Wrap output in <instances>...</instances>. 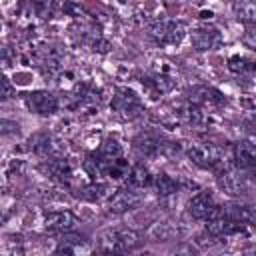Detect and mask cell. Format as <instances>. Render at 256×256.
Segmentation results:
<instances>
[{"instance_id": "cell-17", "label": "cell", "mask_w": 256, "mask_h": 256, "mask_svg": "<svg viewBox=\"0 0 256 256\" xmlns=\"http://www.w3.org/2000/svg\"><path fill=\"white\" fill-rule=\"evenodd\" d=\"M12 94H14V88H12L10 80H8V78H2V98L6 100V98H10Z\"/></svg>"}, {"instance_id": "cell-18", "label": "cell", "mask_w": 256, "mask_h": 256, "mask_svg": "<svg viewBox=\"0 0 256 256\" xmlns=\"http://www.w3.org/2000/svg\"><path fill=\"white\" fill-rule=\"evenodd\" d=\"M170 256H194V252H192L188 246H180V248H176Z\"/></svg>"}, {"instance_id": "cell-5", "label": "cell", "mask_w": 256, "mask_h": 256, "mask_svg": "<svg viewBox=\"0 0 256 256\" xmlns=\"http://www.w3.org/2000/svg\"><path fill=\"white\" fill-rule=\"evenodd\" d=\"M190 40H192V46L198 50V52H208V50H216L224 44V36L222 32L216 28V26H210V24H204V26H198L190 32Z\"/></svg>"}, {"instance_id": "cell-3", "label": "cell", "mask_w": 256, "mask_h": 256, "mask_svg": "<svg viewBox=\"0 0 256 256\" xmlns=\"http://www.w3.org/2000/svg\"><path fill=\"white\" fill-rule=\"evenodd\" d=\"M148 36L160 46H178L186 36V24L178 20H160L150 26Z\"/></svg>"}, {"instance_id": "cell-15", "label": "cell", "mask_w": 256, "mask_h": 256, "mask_svg": "<svg viewBox=\"0 0 256 256\" xmlns=\"http://www.w3.org/2000/svg\"><path fill=\"white\" fill-rule=\"evenodd\" d=\"M228 68L234 74H250V72L256 70V64L250 62V60H246V58H242V56H232L228 60Z\"/></svg>"}, {"instance_id": "cell-19", "label": "cell", "mask_w": 256, "mask_h": 256, "mask_svg": "<svg viewBox=\"0 0 256 256\" xmlns=\"http://www.w3.org/2000/svg\"><path fill=\"white\" fill-rule=\"evenodd\" d=\"M52 256H74V250H70V248H64V246H58V250H56Z\"/></svg>"}, {"instance_id": "cell-20", "label": "cell", "mask_w": 256, "mask_h": 256, "mask_svg": "<svg viewBox=\"0 0 256 256\" xmlns=\"http://www.w3.org/2000/svg\"><path fill=\"white\" fill-rule=\"evenodd\" d=\"M94 256H128V254H106V252H96Z\"/></svg>"}, {"instance_id": "cell-7", "label": "cell", "mask_w": 256, "mask_h": 256, "mask_svg": "<svg viewBox=\"0 0 256 256\" xmlns=\"http://www.w3.org/2000/svg\"><path fill=\"white\" fill-rule=\"evenodd\" d=\"M26 106L30 112L38 116H50L58 110V100L48 90H36V92L26 94Z\"/></svg>"}, {"instance_id": "cell-9", "label": "cell", "mask_w": 256, "mask_h": 256, "mask_svg": "<svg viewBox=\"0 0 256 256\" xmlns=\"http://www.w3.org/2000/svg\"><path fill=\"white\" fill-rule=\"evenodd\" d=\"M218 184H220V188H222L226 194H230V196H244V194L248 192V182H246V178L240 176V174H236L232 168L220 172Z\"/></svg>"}, {"instance_id": "cell-14", "label": "cell", "mask_w": 256, "mask_h": 256, "mask_svg": "<svg viewBox=\"0 0 256 256\" xmlns=\"http://www.w3.org/2000/svg\"><path fill=\"white\" fill-rule=\"evenodd\" d=\"M152 184L158 190V194H162V196H170V194H174L178 190V182L168 174H156Z\"/></svg>"}, {"instance_id": "cell-12", "label": "cell", "mask_w": 256, "mask_h": 256, "mask_svg": "<svg viewBox=\"0 0 256 256\" xmlns=\"http://www.w3.org/2000/svg\"><path fill=\"white\" fill-rule=\"evenodd\" d=\"M154 182V176L150 174V170L146 166H134L126 178V186L136 188V190H144Z\"/></svg>"}, {"instance_id": "cell-13", "label": "cell", "mask_w": 256, "mask_h": 256, "mask_svg": "<svg viewBox=\"0 0 256 256\" xmlns=\"http://www.w3.org/2000/svg\"><path fill=\"white\" fill-rule=\"evenodd\" d=\"M234 16L246 24H256V2H236L232 4Z\"/></svg>"}, {"instance_id": "cell-4", "label": "cell", "mask_w": 256, "mask_h": 256, "mask_svg": "<svg viewBox=\"0 0 256 256\" xmlns=\"http://www.w3.org/2000/svg\"><path fill=\"white\" fill-rule=\"evenodd\" d=\"M188 212H190L192 218L206 220L208 222V220H212V218H216L220 214V206H218V202H216V198H214L212 192L202 190V192H198L196 196L190 198Z\"/></svg>"}, {"instance_id": "cell-21", "label": "cell", "mask_w": 256, "mask_h": 256, "mask_svg": "<svg viewBox=\"0 0 256 256\" xmlns=\"http://www.w3.org/2000/svg\"><path fill=\"white\" fill-rule=\"evenodd\" d=\"M248 174H250V178H252V180H256V166H252V168L248 170Z\"/></svg>"}, {"instance_id": "cell-1", "label": "cell", "mask_w": 256, "mask_h": 256, "mask_svg": "<svg viewBox=\"0 0 256 256\" xmlns=\"http://www.w3.org/2000/svg\"><path fill=\"white\" fill-rule=\"evenodd\" d=\"M140 244V234L134 230H120V228H110L104 230L96 238V248L98 252L106 254H128L132 248Z\"/></svg>"}, {"instance_id": "cell-2", "label": "cell", "mask_w": 256, "mask_h": 256, "mask_svg": "<svg viewBox=\"0 0 256 256\" xmlns=\"http://www.w3.org/2000/svg\"><path fill=\"white\" fill-rule=\"evenodd\" d=\"M186 156L202 168H220V172L228 170V166L224 164L226 160V152L222 146L212 144V142H194L188 146Z\"/></svg>"}, {"instance_id": "cell-8", "label": "cell", "mask_w": 256, "mask_h": 256, "mask_svg": "<svg viewBox=\"0 0 256 256\" xmlns=\"http://www.w3.org/2000/svg\"><path fill=\"white\" fill-rule=\"evenodd\" d=\"M232 166L238 170H250L256 166V144L252 140H240L232 148Z\"/></svg>"}, {"instance_id": "cell-6", "label": "cell", "mask_w": 256, "mask_h": 256, "mask_svg": "<svg viewBox=\"0 0 256 256\" xmlns=\"http://www.w3.org/2000/svg\"><path fill=\"white\" fill-rule=\"evenodd\" d=\"M142 202V192L136 190V188H130V186H124L120 190H116L110 198H108V204H106V210L110 214H122L126 210H132L134 206H138Z\"/></svg>"}, {"instance_id": "cell-10", "label": "cell", "mask_w": 256, "mask_h": 256, "mask_svg": "<svg viewBox=\"0 0 256 256\" xmlns=\"http://www.w3.org/2000/svg\"><path fill=\"white\" fill-rule=\"evenodd\" d=\"M44 226L46 230H54V232H68L76 226V218L68 210H54L44 216Z\"/></svg>"}, {"instance_id": "cell-16", "label": "cell", "mask_w": 256, "mask_h": 256, "mask_svg": "<svg viewBox=\"0 0 256 256\" xmlns=\"http://www.w3.org/2000/svg\"><path fill=\"white\" fill-rule=\"evenodd\" d=\"M242 40H244V44H246L248 48L256 50V24H248V26H246V32H244Z\"/></svg>"}, {"instance_id": "cell-11", "label": "cell", "mask_w": 256, "mask_h": 256, "mask_svg": "<svg viewBox=\"0 0 256 256\" xmlns=\"http://www.w3.org/2000/svg\"><path fill=\"white\" fill-rule=\"evenodd\" d=\"M112 106H114L116 112L126 114V116L132 114V112H138V110H140V102H138V98H136L132 92H122V90L114 96Z\"/></svg>"}]
</instances>
